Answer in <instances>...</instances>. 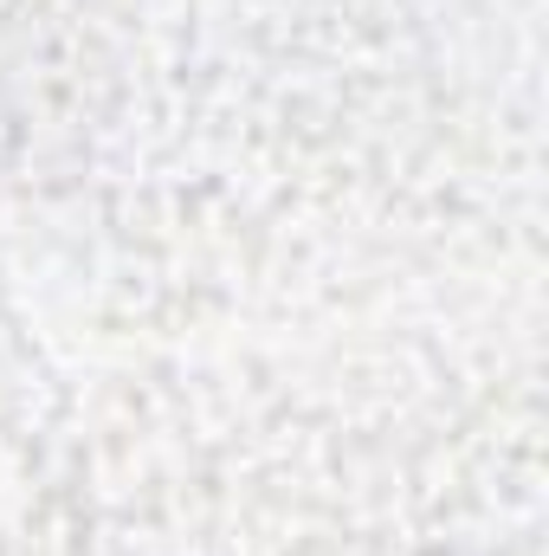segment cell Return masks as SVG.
<instances>
[]
</instances>
